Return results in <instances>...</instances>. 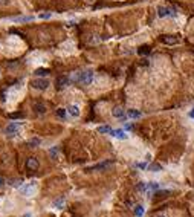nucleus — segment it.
<instances>
[{
  "label": "nucleus",
  "instance_id": "f257e3e1",
  "mask_svg": "<svg viewBox=\"0 0 194 217\" xmlns=\"http://www.w3.org/2000/svg\"><path fill=\"white\" fill-rule=\"evenodd\" d=\"M77 80H78L81 84L89 86V84H92V81H93V72H92V70H84V72H81V73L77 77Z\"/></svg>",
  "mask_w": 194,
  "mask_h": 217
},
{
  "label": "nucleus",
  "instance_id": "f03ea898",
  "mask_svg": "<svg viewBox=\"0 0 194 217\" xmlns=\"http://www.w3.org/2000/svg\"><path fill=\"white\" fill-rule=\"evenodd\" d=\"M32 87L34 89H37V90H46L49 87V81L48 80H44V78H37V80H34L32 81Z\"/></svg>",
  "mask_w": 194,
  "mask_h": 217
},
{
  "label": "nucleus",
  "instance_id": "7ed1b4c3",
  "mask_svg": "<svg viewBox=\"0 0 194 217\" xmlns=\"http://www.w3.org/2000/svg\"><path fill=\"white\" fill-rule=\"evenodd\" d=\"M18 190H20V194H23V196H32V193H34V190H35V182H31V184H28V185H23Z\"/></svg>",
  "mask_w": 194,
  "mask_h": 217
},
{
  "label": "nucleus",
  "instance_id": "20e7f679",
  "mask_svg": "<svg viewBox=\"0 0 194 217\" xmlns=\"http://www.w3.org/2000/svg\"><path fill=\"white\" fill-rule=\"evenodd\" d=\"M38 167H40V162L37 158H28V161H26V168L31 171H35L38 170Z\"/></svg>",
  "mask_w": 194,
  "mask_h": 217
},
{
  "label": "nucleus",
  "instance_id": "39448f33",
  "mask_svg": "<svg viewBox=\"0 0 194 217\" xmlns=\"http://www.w3.org/2000/svg\"><path fill=\"white\" fill-rule=\"evenodd\" d=\"M18 130H20V124H17V123H11V124H8V127H6V133L11 135V136L18 133Z\"/></svg>",
  "mask_w": 194,
  "mask_h": 217
},
{
  "label": "nucleus",
  "instance_id": "423d86ee",
  "mask_svg": "<svg viewBox=\"0 0 194 217\" xmlns=\"http://www.w3.org/2000/svg\"><path fill=\"white\" fill-rule=\"evenodd\" d=\"M66 110H67V113L70 115V116H73V118H78V116H79V107L75 106V104L69 106L67 108H66Z\"/></svg>",
  "mask_w": 194,
  "mask_h": 217
},
{
  "label": "nucleus",
  "instance_id": "0eeeda50",
  "mask_svg": "<svg viewBox=\"0 0 194 217\" xmlns=\"http://www.w3.org/2000/svg\"><path fill=\"white\" fill-rule=\"evenodd\" d=\"M112 113H113V116H115V118H119V119H125V116H127L125 112H124V108H121V107H115Z\"/></svg>",
  "mask_w": 194,
  "mask_h": 217
},
{
  "label": "nucleus",
  "instance_id": "6e6552de",
  "mask_svg": "<svg viewBox=\"0 0 194 217\" xmlns=\"http://www.w3.org/2000/svg\"><path fill=\"white\" fill-rule=\"evenodd\" d=\"M110 135H112V136H115V138H118V139H127V133L124 130H121V128H118V130H112Z\"/></svg>",
  "mask_w": 194,
  "mask_h": 217
},
{
  "label": "nucleus",
  "instance_id": "1a4fd4ad",
  "mask_svg": "<svg viewBox=\"0 0 194 217\" xmlns=\"http://www.w3.org/2000/svg\"><path fill=\"white\" fill-rule=\"evenodd\" d=\"M112 165V161H105V162H101V164H98V165H93L92 168H89V170H104V168L107 167H110Z\"/></svg>",
  "mask_w": 194,
  "mask_h": 217
},
{
  "label": "nucleus",
  "instance_id": "9d476101",
  "mask_svg": "<svg viewBox=\"0 0 194 217\" xmlns=\"http://www.w3.org/2000/svg\"><path fill=\"white\" fill-rule=\"evenodd\" d=\"M70 83V80L67 78V77H58V80H57V86L61 89V87H66Z\"/></svg>",
  "mask_w": 194,
  "mask_h": 217
},
{
  "label": "nucleus",
  "instance_id": "9b49d317",
  "mask_svg": "<svg viewBox=\"0 0 194 217\" xmlns=\"http://www.w3.org/2000/svg\"><path fill=\"white\" fill-rule=\"evenodd\" d=\"M64 203H66V199L64 197H58V199L53 200V208L61 209V208H64Z\"/></svg>",
  "mask_w": 194,
  "mask_h": 217
},
{
  "label": "nucleus",
  "instance_id": "f8f14e48",
  "mask_svg": "<svg viewBox=\"0 0 194 217\" xmlns=\"http://www.w3.org/2000/svg\"><path fill=\"white\" fill-rule=\"evenodd\" d=\"M170 14H173V11L168 9V8H159V9H157V16H159L160 18H164V17L170 16Z\"/></svg>",
  "mask_w": 194,
  "mask_h": 217
},
{
  "label": "nucleus",
  "instance_id": "ddd939ff",
  "mask_svg": "<svg viewBox=\"0 0 194 217\" xmlns=\"http://www.w3.org/2000/svg\"><path fill=\"white\" fill-rule=\"evenodd\" d=\"M127 116H129V118H141L142 116V113L141 112H138V110H129V112H127Z\"/></svg>",
  "mask_w": 194,
  "mask_h": 217
},
{
  "label": "nucleus",
  "instance_id": "4468645a",
  "mask_svg": "<svg viewBox=\"0 0 194 217\" xmlns=\"http://www.w3.org/2000/svg\"><path fill=\"white\" fill-rule=\"evenodd\" d=\"M135 214H136L138 217H142V216H144V206H142V205H136V206H135Z\"/></svg>",
  "mask_w": 194,
  "mask_h": 217
},
{
  "label": "nucleus",
  "instance_id": "2eb2a0df",
  "mask_svg": "<svg viewBox=\"0 0 194 217\" xmlns=\"http://www.w3.org/2000/svg\"><path fill=\"white\" fill-rule=\"evenodd\" d=\"M32 20H34V17L28 16V17H17V18H14V22H32Z\"/></svg>",
  "mask_w": 194,
  "mask_h": 217
},
{
  "label": "nucleus",
  "instance_id": "dca6fc26",
  "mask_svg": "<svg viewBox=\"0 0 194 217\" xmlns=\"http://www.w3.org/2000/svg\"><path fill=\"white\" fill-rule=\"evenodd\" d=\"M98 132H99V133H110L112 128H110L109 125H101V127H98Z\"/></svg>",
  "mask_w": 194,
  "mask_h": 217
},
{
  "label": "nucleus",
  "instance_id": "f3484780",
  "mask_svg": "<svg viewBox=\"0 0 194 217\" xmlns=\"http://www.w3.org/2000/svg\"><path fill=\"white\" fill-rule=\"evenodd\" d=\"M8 184H9V185H12V187H17V188H20V187H23V184H22V180H17V179H15V180H9Z\"/></svg>",
  "mask_w": 194,
  "mask_h": 217
},
{
  "label": "nucleus",
  "instance_id": "a211bd4d",
  "mask_svg": "<svg viewBox=\"0 0 194 217\" xmlns=\"http://www.w3.org/2000/svg\"><path fill=\"white\" fill-rule=\"evenodd\" d=\"M159 188V184H156V182H150V184H147V191L148 190H157Z\"/></svg>",
  "mask_w": 194,
  "mask_h": 217
},
{
  "label": "nucleus",
  "instance_id": "6ab92c4d",
  "mask_svg": "<svg viewBox=\"0 0 194 217\" xmlns=\"http://www.w3.org/2000/svg\"><path fill=\"white\" fill-rule=\"evenodd\" d=\"M40 142H41V141H40L38 138H34V139H31V141L28 142V144H29V147H37V145L40 144Z\"/></svg>",
  "mask_w": 194,
  "mask_h": 217
},
{
  "label": "nucleus",
  "instance_id": "aec40b11",
  "mask_svg": "<svg viewBox=\"0 0 194 217\" xmlns=\"http://www.w3.org/2000/svg\"><path fill=\"white\" fill-rule=\"evenodd\" d=\"M35 73H37V75H40V77H44V75H48V73H49V70L48 69H37Z\"/></svg>",
  "mask_w": 194,
  "mask_h": 217
},
{
  "label": "nucleus",
  "instance_id": "412c9836",
  "mask_svg": "<svg viewBox=\"0 0 194 217\" xmlns=\"http://www.w3.org/2000/svg\"><path fill=\"white\" fill-rule=\"evenodd\" d=\"M51 156H52V159H57V154H58V148L57 147H52L51 150H49Z\"/></svg>",
  "mask_w": 194,
  "mask_h": 217
},
{
  "label": "nucleus",
  "instance_id": "4be33fe9",
  "mask_svg": "<svg viewBox=\"0 0 194 217\" xmlns=\"http://www.w3.org/2000/svg\"><path fill=\"white\" fill-rule=\"evenodd\" d=\"M162 40L165 43H177V38H174V37H164Z\"/></svg>",
  "mask_w": 194,
  "mask_h": 217
},
{
  "label": "nucleus",
  "instance_id": "5701e85b",
  "mask_svg": "<svg viewBox=\"0 0 194 217\" xmlns=\"http://www.w3.org/2000/svg\"><path fill=\"white\" fill-rule=\"evenodd\" d=\"M148 168H150L151 171H159V170H162V167H160L159 164H153V165H150Z\"/></svg>",
  "mask_w": 194,
  "mask_h": 217
},
{
  "label": "nucleus",
  "instance_id": "b1692460",
  "mask_svg": "<svg viewBox=\"0 0 194 217\" xmlns=\"http://www.w3.org/2000/svg\"><path fill=\"white\" fill-rule=\"evenodd\" d=\"M35 107H37V112H38V113H44V112H46V107H44L43 104H37Z\"/></svg>",
  "mask_w": 194,
  "mask_h": 217
},
{
  "label": "nucleus",
  "instance_id": "393cba45",
  "mask_svg": "<svg viewBox=\"0 0 194 217\" xmlns=\"http://www.w3.org/2000/svg\"><path fill=\"white\" fill-rule=\"evenodd\" d=\"M57 115L60 118H66V110H64V108H60V110L57 112Z\"/></svg>",
  "mask_w": 194,
  "mask_h": 217
},
{
  "label": "nucleus",
  "instance_id": "a878e982",
  "mask_svg": "<svg viewBox=\"0 0 194 217\" xmlns=\"http://www.w3.org/2000/svg\"><path fill=\"white\" fill-rule=\"evenodd\" d=\"M136 167H138V168H141V170H144V168H147L148 165H147L145 162H138V164H136Z\"/></svg>",
  "mask_w": 194,
  "mask_h": 217
},
{
  "label": "nucleus",
  "instance_id": "bb28decb",
  "mask_svg": "<svg viewBox=\"0 0 194 217\" xmlns=\"http://www.w3.org/2000/svg\"><path fill=\"white\" fill-rule=\"evenodd\" d=\"M38 17L43 18V20H48V18H51V14H40Z\"/></svg>",
  "mask_w": 194,
  "mask_h": 217
},
{
  "label": "nucleus",
  "instance_id": "cd10ccee",
  "mask_svg": "<svg viewBox=\"0 0 194 217\" xmlns=\"http://www.w3.org/2000/svg\"><path fill=\"white\" fill-rule=\"evenodd\" d=\"M148 49H147V46H144V49H139V54H147Z\"/></svg>",
  "mask_w": 194,
  "mask_h": 217
},
{
  "label": "nucleus",
  "instance_id": "c85d7f7f",
  "mask_svg": "<svg viewBox=\"0 0 194 217\" xmlns=\"http://www.w3.org/2000/svg\"><path fill=\"white\" fill-rule=\"evenodd\" d=\"M11 0H0V5H8Z\"/></svg>",
  "mask_w": 194,
  "mask_h": 217
},
{
  "label": "nucleus",
  "instance_id": "c756f323",
  "mask_svg": "<svg viewBox=\"0 0 194 217\" xmlns=\"http://www.w3.org/2000/svg\"><path fill=\"white\" fill-rule=\"evenodd\" d=\"M3 184H5V180H3V178H0V187H3Z\"/></svg>",
  "mask_w": 194,
  "mask_h": 217
},
{
  "label": "nucleus",
  "instance_id": "7c9ffc66",
  "mask_svg": "<svg viewBox=\"0 0 194 217\" xmlns=\"http://www.w3.org/2000/svg\"><path fill=\"white\" fill-rule=\"evenodd\" d=\"M190 116H191V118H193V119H194V108H193V110H191V112H190Z\"/></svg>",
  "mask_w": 194,
  "mask_h": 217
},
{
  "label": "nucleus",
  "instance_id": "2f4dec72",
  "mask_svg": "<svg viewBox=\"0 0 194 217\" xmlns=\"http://www.w3.org/2000/svg\"><path fill=\"white\" fill-rule=\"evenodd\" d=\"M22 217H31V214H25V216H22Z\"/></svg>",
  "mask_w": 194,
  "mask_h": 217
},
{
  "label": "nucleus",
  "instance_id": "473e14b6",
  "mask_svg": "<svg viewBox=\"0 0 194 217\" xmlns=\"http://www.w3.org/2000/svg\"><path fill=\"white\" fill-rule=\"evenodd\" d=\"M159 217H165V216H159Z\"/></svg>",
  "mask_w": 194,
  "mask_h": 217
}]
</instances>
